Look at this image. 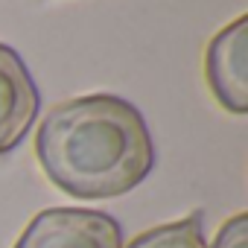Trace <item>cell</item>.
Masks as SVG:
<instances>
[{"label":"cell","mask_w":248,"mask_h":248,"mask_svg":"<svg viewBox=\"0 0 248 248\" xmlns=\"http://www.w3.org/2000/svg\"><path fill=\"white\" fill-rule=\"evenodd\" d=\"M213 248H248V213L231 216L219 228V233L213 239Z\"/></svg>","instance_id":"obj_6"},{"label":"cell","mask_w":248,"mask_h":248,"mask_svg":"<svg viewBox=\"0 0 248 248\" xmlns=\"http://www.w3.org/2000/svg\"><path fill=\"white\" fill-rule=\"evenodd\" d=\"M126 248H207L202 213H190L187 219L149 228L138 233Z\"/></svg>","instance_id":"obj_5"},{"label":"cell","mask_w":248,"mask_h":248,"mask_svg":"<svg viewBox=\"0 0 248 248\" xmlns=\"http://www.w3.org/2000/svg\"><path fill=\"white\" fill-rule=\"evenodd\" d=\"M41 108V93L15 47L0 44V155L21 146Z\"/></svg>","instance_id":"obj_4"},{"label":"cell","mask_w":248,"mask_h":248,"mask_svg":"<svg viewBox=\"0 0 248 248\" xmlns=\"http://www.w3.org/2000/svg\"><path fill=\"white\" fill-rule=\"evenodd\" d=\"M35 158L62 193L85 202L135 190L155 170V140L138 105L117 93H88L47 111Z\"/></svg>","instance_id":"obj_1"},{"label":"cell","mask_w":248,"mask_h":248,"mask_svg":"<svg viewBox=\"0 0 248 248\" xmlns=\"http://www.w3.org/2000/svg\"><path fill=\"white\" fill-rule=\"evenodd\" d=\"M15 248H123V228L105 210L47 207L30 219Z\"/></svg>","instance_id":"obj_2"},{"label":"cell","mask_w":248,"mask_h":248,"mask_svg":"<svg viewBox=\"0 0 248 248\" xmlns=\"http://www.w3.org/2000/svg\"><path fill=\"white\" fill-rule=\"evenodd\" d=\"M245 53H248V15H239L225 30H219L204 50L207 88L213 99L233 117H242L248 111Z\"/></svg>","instance_id":"obj_3"}]
</instances>
